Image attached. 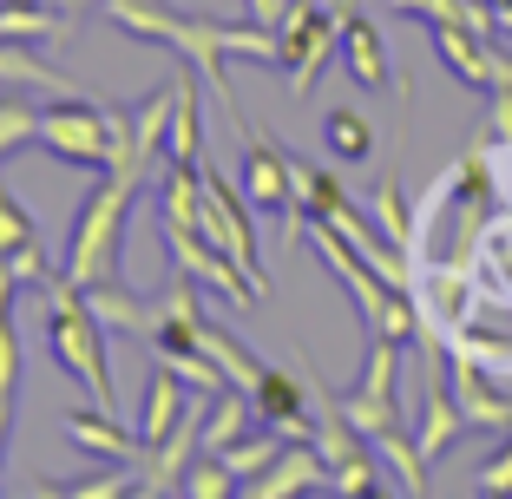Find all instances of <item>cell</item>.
<instances>
[{
    "label": "cell",
    "instance_id": "obj_4",
    "mask_svg": "<svg viewBox=\"0 0 512 499\" xmlns=\"http://www.w3.org/2000/svg\"><path fill=\"white\" fill-rule=\"evenodd\" d=\"M309 243H316V257L335 270V283L355 296L368 335H394V342H414V335H421V303H414L407 289L381 283V276L368 270V257H362V250H355V243H348L335 224H322V217H316V224H309Z\"/></svg>",
    "mask_w": 512,
    "mask_h": 499
},
{
    "label": "cell",
    "instance_id": "obj_36",
    "mask_svg": "<svg viewBox=\"0 0 512 499\" xmlns=\"http://www.w3.org/2000/svg\"><path fill=\"white\" fill-rule=\"evenodd\" d=\"M20 289H27V283L14 276V263L0 257V322H14V296H20Z\"/></svg>",
    "mask_w": 512,
    "mask_h": 499
},
{
    "label": "cell",
    "instance_id": "obj_34",
    "mask_svg": "<svg viewBox=\"0 0 512 499\" xmlns=\"http://www.w3.org/2000/svg\"><path fill=\"white\" fill-rule=\"evenodd\" d=\"M473 493H486V499H493V493H512V440L499 447L493 460H486L480 473H473Z\"/></svg>",
    "mask_w": 512,
    "mask_h": 499
},
{
    "label": "cell",
    "instance_id": "obj_32",
    "mask_svg": "<svg viewBox=\"0 0 512 499\" xmlns=\"http://www.w3.org/2000/svg\"><path fill=\"white\" fill-rule=\"evenodd\" d=\"M178 493H191V499H230V493H237V473H230L217 454L211 460H191V473H184Z\"/></svg>",
    "mask_w": 512,
    "mask_h": 499
},
{
    "label": "cell",
    "instance_id": "obj_31",
    "mask_svg": "<svg viewBox=\"0 0 512 499\" xmlns=\"http://www.w3.org/2000/svg\"><path fill=\"white\" fill-rule=\"evenodd\" d=\"M40 237V224H33V211L20 204L7 184H0V257H14V250H27V243Z\"/></svg>",
    "mask_w": 512,
    "mask_h": 499
},
{
    "label": "cell",
    "instance_id": "obj_17",
    "mask_svg": "<svg viewBox=\"0 0 512 499\" xmlns=\"http://www.w3.org/2000/svg\"><path fill=\"white\" fill-rule=\"evenodd\" d=\"M0 86L7 92H46V99H86L60 66H46L33 40H0Z\"/></svg>",
    "mask_w": 512,
    "mask_h": 499
},
{
    "label": "cell",
    "instance_id": "obj_6",
    "mask_svg": "<svg viewBox=\"0 0 512 499\" xmlns=\"http://www.w3.org/2000/svg\"><path fill=\"white\" fill-rule=\"evenodd\" d=\"M276 40H283V73H289V92H296V99H309L322 66L342 60V20H335L329 7H316V0H302L296 20H289Z\"/></svg>",
    "mask_w": 512,
    "mask_h": 499
},
{
    "label": "cell",
    "instance_id": "obj_16",
    "mask_svg": "<svg viewBox=\"0 0 512 499\" xmlns=\"http://www.w3.org/2000/svg\"><path fill=\"white\" fill-rule=\"evenodd\" d=\"M250 401H256V421L276 427L283 440H309L316 434V421H309V408H302V381L283 375V368H263V381L250 388Z\"/></svg>",
    "mask_w": 512,
    "mask_h": 499
},
{
    "label": "cell",
    "instance_id": "obj_11",
    "mask_svg": "<svg viewBox=\"0 0 512 499\" xmlns=\"http://www.w3.org/2000/svg\"><path fill=\"white\" fill-rule=\"evenodd\" d=\"M447 388L460 401V414H467V434H512V394H499L480 362L447 355Z\"/></svg>",
    "mask_w": 512,
    "mask_h": 499
},
{
    "label": "cell",
    "instance_id": "obj_40",
    "mask_svg": "<svg viewBox=\"0 0 512 499\" xmlns=\"http://www.w3.org/2000/svg\"><path fill=\"white\" fill-rule=\"evenodd\" d=\"M486 7H493V14H499V7H512V0H486Z\"/></svg>",
    "mask_w": 512,
    "mask_h": 499
},
{
    "label": "cell",
    "instance_id": "obj_2",
    "mask_svg": "<svg viewBox=\"0 0 512 499\" xmlns=\"http://www.w3.org/2000/svg\"><path fill=\"white\" fill-rule=\"evenodd\" d=\"M138 191H145V171H106L92 184V197L79 204L73 230H66V257H60V276L73 289L125 276V224H132Z\"/></svg>",
    "mask_w": 512,
    "mask_h": 499
},
{
    "label": "cell",
    "instance_id": "obj_27",
    "mask_svg": "<svg viewBox=\"0 0 512 499\" xmlns=\"http://www.w3.org/2000/svg\"><path fill=\"white\" fill-rule=\"evenodd\" d=\"M283 447H289V440L276 434V427H263V434H243V440H230V447H224L217 460H224V467L237 473V486H243V480H256V473L270 467V460L283 454Z\"/></svg>",
    "mask_w": 512,
    "mask_h": 499
},
{
    "label": "cell",
    "instance_id": "obj_39",
    "mask_svg": "<svg viewBox=\"0 0 512 499\" xmlns=\"http://www.w3.org/2000/svg\"><path fill=\"white\" fill-rule=\"evenodd\" d=\"M499 33H512V7H499Z\"/></svg>",
    "mask_w": 512,
    "mask_h": 499
},
{
    "label": "cell",
    "instance_id": "obj_33",
    "mask_svg": "<svg viewBox=\"0 0 512 499\" xmlns=\"http://www.w3.org/2000/svg\"><path fill=\"white\" fill-rule=\"evenodd\" d=\"M73 499H119V493H138V473H125V460H112V473H86V480H66Z\"/></svg>",
    "mask_w": 512,
    "mask_h": 499
},
{
    "label": "cell",
    "instance_id": "obj_25",
    "mask_svg": "<svg viewBox=\"0 0 512 499\" xmlns=\"http://www.w3.org/2000/svg\"><path fill=\"white\" fill-rule=\"evenodd\" d=\"M171 112H178V79H171V86H158V92L145 99V106L132 112V138H138V158H145V165H158V158H165Z\"/></svg>",
    "mask_w": 512,
    "mask_h": 499
},
{
    "label": "cell",
    "instance_id": "obj_21",
    "mask_svg": "<svg viewBox=\"0 0 512 499\" xmlns=\"http://www.w3.org/2000/svg\"><path fill=\"white\" fill-rule=\"evenodd\" d=\"M322 145H329L335 165H368L375 158V119L355 106H329V119H322Z\"/></svg>",
    "mask_w": 512,
    "mask_h": 499
},
{
    "label": "cell",
    "instance_id": "obj_3",
    "mask_svg": "<svg viewBox=\"0 0 512 499\" xmlns=\"http://www.w3.org/2000/svg\"><path fill=\"white\" fill-rule=\"evenodd\" d=\"M106 322L86 309V289H73L66 276L46 283V355L66 368V375L86 388L92 408H112L119 414V388H112V368H106V342H99Z\"/></svg>",
    "mask_w": 512,
    "mask_h": 499
},
{
    "label": "cell",
    "instance_id": "obj_1",
    "mask_svg": "<svg viewBox=\"0 0 512 499\" xmlns=\"http://www.w3.org/2000/svg\"><path fill=\"white\" fill-rule=\"evenodd\" d=\"M106 20L125 27L132 40L171 46L178 60H191L197 73H204V86H211V99L237 119V132H250V119L237 112V92H230V79H224V60L283 66V40H276L270 27H256V20L224 27V20H204V14H178V7H165V0H106Z\"/></svg>",
    "mask_w": 512,
    "mask_h": 499
},
{
    "label": "cell",
    "instance_id": "obj_35",
    "mask_svg": "<svg viewBox=\"0 0 512 499\" xmlns=\"http://www.w3.org/2000/svg\"><path fill=\"white\" fill-rule=\"evenodd\" d=\"M486 99H493V106H486L493 112V119H486V138H512V86H493Z\"/></svg>",
    "mask_w": 512,
    "mask_h": 499
},
{
    "label": "cell",
    "instance_id": "obj_29",
    "mask_svg": "<svg viewBox=\"0 0 512 499\" xmlns=\"http://www.w3.org/2000/svg\"><path fill=\"white\" fill-rule=\"evenodd\" d=\"M375 217H381V237H388L394 250H407V243H414V211H407V197H401V178H381Z\"/></svg>",
    "mask_w": 512,
    "mask_h": 499
},
{
    "label": "cell",
    "instance_id": "obj_9",
    "mask_svg": "<svg viewBox=\"0 0 512 499\" xmlns=\"http://www.w3.org/2000/svg\"><path fill=\"white\" fill-rule=\"evenodd\" d=\"M204 408H211V401H204ZM204 408H184L178 427H171L158 447H145V454H138V493L165 499V493H178V486H184L191 460L204 454Z\"/></svg>",
    "mask_w": 512,
    "mask_h": 499
},
{
    "label": "cell",
    "instance_id": "obj_26",
    "mask_svg": "<svg viewBox=\"0 0 512 499\" xmlns=\"http://www.w3.org/2000/svg\"><path fill=\"white\" fill-rule=\"evenodd\" d=\"M40 145V106L20 99V92H0V158Z\"/></svg>",
    "mask_w": 512,
    "mask_h": 499
},
{
    "label": "cell",
    "instance_id": "obj_24",
    "mask_svg": "<svg viewBox=\"0 0 512 499\" xmlns=\"http://www.w3.org/2000/svg\"><path fill=\"white\" fill-rule=\"evenodd\" d=\"M197 348H204V355H211V362L230 375V388H256V381H263V368H270V362H256V355L230 329H217V322H204V329H197Z\"/></svg>",
    "mask_w": 512,
    "mask_h": 499
},
{
    "label": "cell",
    "instance_id": "obj_37",
    "mask_svg": "<svg viewBox=\"0 0 512 499\" xmlns=\"http://www.w3.org/2000/svg\"><path fill=\"white\" fill-rule=\"evenodd\" d=\"M316 7H329L335 20H348V14H362V0H316Z\"/></svg>",
    "mask_w": 512,
    "mask_h": 499
},
{
    "label": "cell",
    "instance_id": "obj_38",
    "mask_svg": "<svg viewBox=\"0 0 512 499\" xmlns=\"http://www.w3.org/2000/svg\"><path fill=\"white\" fill-rule=\"evenodd\" d=\"M46 7H60V14H79V7H106V0H46Z\"/></svg>",
    "mask_w": 512,
    "mask_h": 499
},
{
    "label": "cell",
    "instance_id": "obj_20",
    "mask_svg": "<svg viewBox=\"0 0 512 499\" xmlns=\"http://www.w3.org/2000/svg\"><path fill=\"white\" fill-rule=\"evenodd\" d=\"M368 447H375V460L388 467L394 493H414V499L427 493V454L414 447V434H407V427H381V434H368Z\"/></svg>",
    "mask_w": 512,
    "mask_h": 499
},
{
    "label": "cell",
    "instance_id": "obj_5",
    "mask_svg": "<svg viewBox=\"0 0 512 499\" xmlns=\"http://www.w3.org/2000/svg\"><path fill=\"white\" fill-rule=\"evenodd\" d=\"M158 243H165L171 270L197 276V283H204V289H217L224 303H237V309L263 303V289H256L250 276L237 270V257H230V250H217V243L204 237V230H184V224H158Z\"/></svg>",
    "mask_w": 512,
    "mask_h": 499
},
{
    "label": "cell",
    "instance_id": "obj_19",
    "mask_svg": "<svg viewBox=\"0 0 512 499\" xmlns=\"http://www.w3.org/2000/svg\"><path fill=\"white\" fill-rule=\"evenodd\" d=\"M184 381H178V368L171 362H158L151 368V381H145V414H138V434H145V447H158V440L178 427V414H184Z\"/></svg>",
    "mask_w": 512,
    "mask_h": 499
},
{
    "label": "cell",
    "instance_id": "obj_23",
    "mask_svg": "<svg viewBox=\"0 0 512 499\" xmlns=\"http://www.w3.org/2000/svg\"><path fill=\"white\" fill-rule=\"evenodd\" d=\"M171 79H178V112H171V158L197 165V158H204V125H197V66L184 60Z\"/></svg>",
    "mask_w": 512,
    "mask_h": 499
},
{
    "label": "cell",
    "instance_id": "obj_30",
    "mask_svg": "<svg viewBox=\"0 0 512 499\" xmlns=\"http://www.w3.org/2000/svg\"><path fill=\"white\" fill-rule=\"evenodd\" d=\"M381 460H375V447L368 454H355V460H342V467H329V493H342V499H368V493H381Z\"/></svg>",
    "mask_w": 512,
    "mask_h": 499
},
{
    "label": "cell",
    "instance_id": "obj_8",
    "mask_svg": "<svg viewBox=\"0 0 512 499\" xmlns=\"http://www.w3.org/2000/svg\"><path fill=\"white\" fill-rule=\"evenodd\" d=\"M40 145L60 158V165L106 171L112 138H106V112H99V99H60V106H46L40 112Z\"/></svg>",
    "mask_w": 512,
    "mask_h": 499
},
{
    "label": "cell",
    "instance_id": "obj_13",
    "mask_svg": "<svg viewBox=\"0 0 512 499\" xmlns=\"http://www.w3.org/2000/svg\"><path fill=\"white\" fill-rule=\"evenodd\" d=\"M60 434L73 440V447H86V454H99V460H132V467H138V454H145V434L119 427L112 408H66Z\"/></svg>",
    "mask_w": 512,
    "mask_h": 499
},
{
    "label": "cell",
    "instance_id": "obj_7",
    "mask_svg": "<svg viewBox=\"0 0 512 499\" xmlns=\"http://www.w3.org/2000/svg\"><path fill=\"white\" fill-rule=\"evenodd\" d=\"M197 230H204L217 250H230V257H237V270L250 276L256 289H270V283H263V250H256V224H250V197L230 191L224 178H211V171H204V211H197Z\"/></svg>",
    "mask_w": 512,
    "mask_h": 499
},
{
    "label": "cell",
    "instance_id": "obj_10",
    "mask_svg": "<svg viewBox=\"0 0 512 499\" xmlns=\"http://www.w3.org/2000/svg\"><path fill=\"white\" fill-rule=\"evenodd\" d=\"M237 493L250 499H296V493H329V460H322L316 440H289L283 454L270 460V467L256 473V480H243Z\"/></svg>",
    "mask_w": 512,
    "mask_h": 499
},
{
    "label": "cell",
    "instance_id": "obj_14",
    "mask_svg": "<svg viewBox=\"0 0 512 499\" xmlns=\"http://www.w3.org/2000/svg\"><path fill=\"white\" fill-rule=\"evenodd\" d=\"M427 33H434L440 66H447L460 86H467V92H493V40L453 27V20H427Z\"/></svg>",
    "mask_w": 512,
    "mask_h": 499
},
{
    "label": "cell",
    "instance_id": "obj_22",
    "mask_svg": "<svg viewBox=\"0 0 512 499\" xmlns=\"http://www.w3.org/2000/svg\"><path fill=\"white\" fill-rule=\"evenodd\" d=\"M158 224H184V230H197V211H204V171L197 165H184V158H171V171H165V184H158Z\"/></svg>",
    "mask_w": 512,
    "mask_h": 499
},
{
    "label": "cell",
    "instance_id": "obj_12",
    "mask_svg": "<svg viewBox=\"0 0 512 499\" xmlns=\"http://www.w3.org/2000/svg\"><path fill=\"white\" fill-rule=\"evenodd\" d=\"M243 197H250L256 211H283V217H289V204H296V184H289V152H283V145H270L256 125L243 132Z\"/></svg>",
    "mask_w": 512,
    "mask_h": 499
},
{
    "label": "cell",
    "instance_id": "obj_28",
    "mask_svg": "<svg viewBox=\"0 0 512 499\" xmlns=\"http://www.w3.org/2000/svg\"><path fill=\"white\" fill-rule=\"evenodd\" d=\"M14 408H20V335L14 322H0V454L14 434Z\"/></svg>",
    "mask_w": 512,
    "mask_h": 499
},
{
    "label": "cell",
    "instance_id": "obj_18",
    "mask_svg": "<svg viewBox=\"0 0 512 499\" xmlns=\"http://www.w3.org/2000/svg\"><path fill=\"white\" fill-rule=\"evenodd\" d=\"M86 309L99 322H106V329H119V335H158V296H132V289H125V276H112V283H92L86 289Z\"/></svg>",
    "mask_w": 512,
    "mask_h": 499
},
{
    "label": "cell",
    "instance_id": "obj_15",
    "mask_svg": "<svg viewBox=\"0 0 512 499\" xmlns=\"http://www.w3.org/2000/svg\"><path fill=\"white\" fill-rule=\"evenodd\" d=\"M342 66H348V79L368 86V92H407L401 79H394L388 46H381V33H375V20H368V14H348L342 20Z\"/></svg>",
    "mask_w": 512,
    "mask_h": 499
}]
</instances>
